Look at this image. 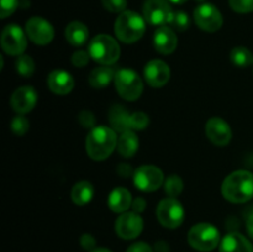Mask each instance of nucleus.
Listing matches in <instances>:
<instances>
[{
    "label": "nucleus",
    "mask_w": 253,
    "mask_h": 252,
    "mask_svg": "<svg viewBox=\"0 0 253 252\" xmlns=\"http://www.w3.org/2000/svg\"><path fill=\"white\" fill-rule=\"evenodd\" d=\"M116 131L109 126H95L86 136V153L91 160H106L118 147Z\"/></svg>",
    "instance_id": "1"
},
{
    "label": "nucleus",
    "mask_w": 253,
    "mask_h": 252,
    "mask_svg": "<svg viewBox=\"0 0 253 252\" xmlns=\"http://www.w3.org/2000/svg\"><path fill=\"white\" fill-rule=\"evenodd\" d=\"M221 193L231 203H246L253 197V174L249 170H235L225 178Z\"/></svg>",
    "instance_id": "2"
},
{
    "label": "nucleus",
    "mask_w": 253,
    "mask_h": 252,
    "mask_svg": "<svg viewBox=\"0 0 253 252\" xmlns=\"http://www.w3.org/2000/svg\"><path fill=\"white\" fill-rule=\"evenodd\" d=\"M115 35L124 43H133L143 36L146 20L137 12L126 10L121 12L115 21Z\"/></svg>",
    "instance_id": "3"
},
{
    "label": "nucleus",
    "mask_w": 253,
    "mask_h": 252,
    "mask_svg": "<svg viewBox=\"0 0 253 252\" xmlns=\"http://www.w3.org/2000/svg\"><path fill=\"white\" fill-rule=\"evenodd\" d=\"M88 52L91 58L98 63L111 66L120 57V46L114 37L101 34L91 40Z\"/></svg>",
    "instance_id": "4"
},
{
    "label": "nucleus",
    "mask_w": 253,
    "mask_h": 252,
    "mask_svg": "<svg viewBox=\"0 0 253 252\" xmlns=\"http://www.w3.org/2000/svg\"><path fill=\"white\" fill-rule=\"evenodd\" d=\"M188 242L198 251H212L220 244V232L214 225L200 222L190 229L188 234Z\"/></svg>",
    "instance_id": "5"
},
{
    "label": "nucleus",
    "mask_w": 253,
    "mask_h": 252,
    "mask_svg": "<svg viewBox=\"0 0 253 252\" xmlns=\"http://www.w3.org/2000/svg\"><path fill=\"white\" fill-rule=\"evenodd\" d=\"M114 83L119 95L128 101L137 100L143 91L142 79L132 69H119L115 74Z\"/></svg>",
    "instance_id": "6"
},
{
    "label": "nucleus",
    "mask_w": 253,
    "mask_h": 252,
    "mask_svg": "<svg viewBox=\"0 0 253 252\" xmlns=\"http://www.w3.org/2000/svg\"><path fill=\"white\" fill-rule=\"evenodd\" d=\"M156 215L162 226L167 229H177L184 221V208L175 198H166L160 202Z\"/></svg>",
    "instance_id": "7"
},
{
    "label": "nucleus",
    "mask_w": 253,
    "mask_h": 252,
    "mask_svg": "<svg viewBox=\"0 0 253 252\" xmlns=\"http://www.w3.org/2000/svg\"><path fill=\"white\" fill-rule=\"evenodd\" d=\"M165 182L163 172L153 165H143L135 170L133 183L142 192H155Z\"/></svg>",
    "instance_id": "8"
},
{
    "label": "nucleus",
    "mask_w": 253,
    "mask_h": 252,
    "mask_svg": "<svg viewBox=\"0 0 253 252\" xmlns=\"http://www.w3.org/2000/svg\"><path fill=\"white\" fill-rule=\"evenodd\" d=\"M174 11L168 0H146L143 5V17L151 25L166 26L170 24Z\"/></svg>",
    "instance_id": "9"
},
{
    "label": "nucleus",
    "mask_w": 253,
    "mask_h": 252,
    "mask_svg": "<svg viewBox=\"0 0 253 252\" xmlns=\"http://www.w3.org/2000/svg\"><path fill=\"white\" fill-rule=\"evenodd\" d=\"M27 47V39L20 26L10 24L1 34V48L10 56H21Z\"/></svg>",
    "instance_id": "10"
},
{
    "label": "nucleus",
    "mask_w": 253,
    "mask_h": 252,
    "mask_svg": "<svg viewBox=\"0 0 253 252\" xmlns=\"http://www.w3.org/2000/svg\"><path fill=\"white\" fill-rule=\"evenodd\" d=\"M195 24L202 30L208 32H215L221 29L222 15L220 10L212 4H202L194 11Z\"/></svg>",
    "instance_id": "11"
},
{
    "label": "nucleus",
    "mask_w": 253,
    "mask_h": 252,
    "mask_svg": "<svg viewBox=\"0 0 253 252\" xmlns=\"http://www.w3.org/2000/svg\"><path fill=\"white\" fill-rule=\"evenodd\" d=\"M143 230V220L135 211L123 212L115 221V231L124 240L136 239Z\"/></svg>",
    "instance_id": "12"
},
{
    "label": "nucleus",
    "mask_w": 253,
    "mask_h": 252,
    "mask_svg": "<svg viewBox=\"0 0 253 252\" xmlns=\"http://www.w3.org/2000/svg\"><path fill=\"white\" fill-rule=\"evenodd\" d=\"M26 35L34 43L39 46H46L53 40V26L43 17L34 16L26 22Z\"/></svg>",
    "instance_id": "13"
},
{
    "label": "nucleus",
    "mask_w": 253,
    "mask_h": 252,
    "mask_svg": "<svg viewBox=\"0 0 253 252\" xmlns=\"http://www.w3.org/2000/svg\"><path fill=\"white\" fill-rule=\"evenodd\" d=\"M205 135L215 146L229 145L232 138V131L229 124L221 118L209 119L205 124Z\"/></svg>",
    "instance_id": "14"
},
{
    "label": "nucleus",
    "mask_w": 253,
    "mask_h": 252,
    "mask_svg": "<svg viewBox=\"0 0 253 252\" xmlns=\"http://www.w3.org/2000/svg\"><path fill=\"white\" fill-rule=\"evenodd\" d=\"M143 76L152 88H162L170 78L169 66L161 59H152L145 66Z\"/></svg>",
    "instance_id": "15"
},
{
    "label": "nucleus",
    "mask_w": 253,
    "mask_h": 252,
    "mask_svg": "<svg viewBox=\"0 0 253 252\" xmlns=\"http://www.w3.org/2000/svg\"><path fill=\"white\" fill-rule=\"evenodd\" d=\"M37 103V93L32 86H20L10 99V105L17 114H26L35 108Z\"/></svg>",
    "instance_id": "16"
},
{
    "label": "nucleus",
    "mask_w": 253,
    "mask_h": 252,
    "mask_svg": "<svg viewBox=\"0 0 253 252\" xmlns=\"http://www.w3.org/2000/svg\"><path fill=\"white\" fill-rule=\"evenodd\" d=\"M153 46L161 54H170L178 46V39L172 27L160 26L153 36Z\"/></svg>",
    "instance_id": "17"
},
{
    "label": "nucleus",
    "mask_w": 253,
    "mask_h": 252,
    "mask_svg": "<svg viewBox=\"0 0 253 252\" xmlns=\"http://www.w3.org/2000/svg\"><path fill=\"white\" fill-rule=\"evenodd\" d=\"M48 88L57 95H67L74 88V79L71 73L63 69H56L51 72L47 78Z\"/></svg>",
    "instance_id": "18"
},
{
    "label": "nucleus",
    "mask_w": 253,
    "mask_h": 252,
    "mask_svg": "<svg viewBox=\"0 0 253 252\" xmlns=\"http://www.w3.org/2000/svg\"><path fill=\"white\" fill-rule=\"evenodd\" d=\"M220 252H253V246L244 235L230 232L220 242Z\"/></svg>",
    "instance_id": "19"
},
{
    "label": "nucleus",
    "mask_w": 253,
    "mask_h": 252,
    "mask_svg": "<svg viewBox=\"0 0 253 252\" xmlns=\"http://www.w3.org/2000/svg\"><path fill=\"white\" fill-rule=\"evenodd\" d=\"M132 197L131 193L128 192L126 188L119 187L111 190L108 198V205L111 209V211L118 212V214H123L126 212L132 205Z\"/></svg>",
    "instance_id": "20"
},
{
    "label": "nucleus",
    "mask_w": 253,
    "mask_h": 252,
    "mask_svg": "<svg viewBox=\"0 0 253 252\" xmlns=\"http://www.w3.org/2000/svg\"><path fill=\"white\" fill-rule=\"evenodd\" d=\"M131 114L123 105L111 106L109 111V121L116 132H125L131 130Z\"/></svg>",
    "instance_id": "21"
},
{
    "label": "nucleus",
    "mask_w": 253,
    "mask_h": 252,
    "mask_svg": "<svg viewBox=\"0 0 253 252\" xmlns=\"http://www.w3.org/2000/svg\"><path fill=\"white\" fill-rule=\"evenodd\" d=\"M66 39L72 46L81 47L88 41L89 39V30L83 22L81 21H72L66 27Z\"/></svg>",
    "instance_id": "22"
},
{
    "label": "nucleus",
    "mask_w": 253,
    "mask_h": 252,
    "mask_svg": "<svg viewBox=\"0 0 253 252\" xmlns=\"http://www.w3.org/2000/svg\"><path fill=\"white\" fill-rule=\"evenodd\" d=\"M115 74L116 72L113 67H98L91 71L90 76H89V84L95 89L106 88L111 83V81L115 79Z\"/></svg>",
    "instance_id": "23"
},
{
    "label": "nucleus",
    "mask_w": 253,
    "mask_h": 252,
    "mask_svg": "<svg viewBox=\"0 0 253 252\" xmlns=\"http://www.w3.org/2000/svg\"><path fill=\"white\" fill-rule=\"evenodd\" d=\"M138 145H140V141H138V137L136 136L135 131L128 130L121 133L120 137H119L118 151L123 157H132L137 152Z\"/></svg>",
    "instance_id": "24"
},
{
    "label": "nucleus",
    "mask_w": 253,
    "mask_h": 252,
    "mask_svg": "<svg viewBox=\"0 0 253 252\" xmlns=\"http://www.w3.org/2000/svg\"><path fill=\"white\" fill-rule=\"evenodd\" d=\"M71 197L76 205H79V207L86 205L94 197L93 184L90 182H86V180L76 183L72 188Z\"/></svg>",
    "instance_id": "25"
},
{
    "label": "nucleus",
    "mask_w": 253,
    "mask_h": 252,
    "mask_svg": "<svg viewBox=\"0 0 253 252\" xmlns=\"http://www.w3.org/2000/svg\"><path fill=\"white\" fill-rule=\"evenodd\" d=\"M231 61L232 63L240 68H246L253 64V53L249 48L244 46L235 47L231 51Z\"/></svg>",
    "instance_id": "26"
},
{
    "label": "nucleus",
    "mask_w": 253,
    "mask_h": 252,
    "mask_svg": "<svg viewBox=\"0 0 253 252\" xmlns=\"http://www.w3.org/2000/svg\"><path fill=\"white\" fill-rule=\"evenodd\" d=\"M183 180L179 175L172 174L165 180V192L169 198H177L183 192Z\"/></svg>",
    "instance_id": "27"
},
{
    "label": "nucleus",
    "mask_w": 253,
    "mask_h": 252,
    "mask_svg": "<svg viewBox=\"0 0 253 252\" xmlns=\"http://www.w3.org/2000/svg\"><path fill=\"white\" fill-rule=\"evenodd\" d=\"M16 71L25 78H29L35 72V62L27 54H21L16 59Z\"/></svg>",
    "instance_id": "28"
},
{
    "label": "nucleus",
    "mask_w": 253,
    "mask_h": 252,
    "mask_svg": "<svg viewBox=\"0 0 253 252\" xmlns=\"http://www.w3.org/2000/svg\"><path fill=\"white\" fill-rule=\"evenodd\" d=\"M10 126H11V130L15 135L24 136L25 133L29 131L30 123H29V120H27V118H25L22 114H19V115L15 116V118L12 119L11 125Z\"/></svg>",
    "instance_id": "29"
},
{
    "label": "nucleus",
    "mask_w": 253,
    "mask_h": 252,
    "mask_svg": "<svg viewBox=\"0 0 253 252\" xmlns=\"http://www.w3.org/2000/svg\"><path fill=\"white\" fill-rule=\"evenodd\" d=\"M150 124V119L148 115L143 111H135L131 114V130H143Z\"/></svg>",
    "instance_id": "30"
},
{
    "label": "nucleus",
    "mask_w": 253,
    "mask_h": 252,
    "mask_svg": "<svg viewBox=\"0 0 253 252\" xmlns=\"http://www.w3.org/2000/svg\"><path fill=\"white\" fill-rule=\"evenodd\" d=\"M189 16H188L184 11L174 12L172 21H170V26H172L173 29L177 30V31H185L187 29H189Z\"/></svg>",
    "instance_id": "31"
},
{
    "label": "nucleus",
    "mask_w": 253,
    "mask_h": 252,
    "mask_svg": "<svg viewBox=\"0 0 253 252\" xmlns=\"http://www.w3.org/2000/svg\"><path fill=\"white\" fill-rule=\"evenodd\" d=\"M229 1L231 9L240 14L253 11V0H229Z\"/></svg>",
    "instance_id": "32"
},
{
    "label": "nucleus",
    "mask_w": 253,
    "mask_h": 252,
    "mask_svg": "<svg viewBox=\"0 0 253 252\" xmlns=\"http://www.w3.org/2000/svg\"><path fill=\"white\" fill-rule=\"evenodd\" d=\"M19 6V0H0V17L6 19Z\"/></svg>",
    "instance_id": "33"
},
{
    "label": "nucleus",
    "mask_w": 253,
    "mask_h": 252,
    "mask_svg": "<svg viewBox=\"0 0 253 252\" xmlns=\"http://www.w3.org/2000/svg\"><path fill=\"white\" fill-rule=\"evenodd\" d=\"M103 6L110 12H124L126 11L127 1L126 0H101Z\"/></svg>",
    "instance_id": "34"
},
{
    "label": "nucleus",
    "mask_w": 253,
    "mask_h": 252,
    "mask_svg": "<svg viewBox=\"0 0 253 252\" xmlns=\"http://www.w3.org/2000/svg\"><path fill=\"white\" fill-rule=\"evenodd\" d=\"M90 54L88 51H83V49H79V51L74 52L72 54V63L74 67H78V68H83L86 64L89 63V59H90Z\"/></svg>",
    "instance_id": "35"
},
{
    "label": "nucleus",
    "mask_w": 253,
    "mask_h": 252,
    "mask_svg": "<svg viewBox=\"0 0 253 252\" xmlns=\"http://www.w3.org/2000/svg\"><path fill=\"white\" fill-rule=\"evenodd\" d=\"M78 120L79 124H81L83 127L85 128H94L95 127V124H96V119L94 116V114L89 110H83L79 113L78 115Z\"/></svg>",
    "instance_id": "36"
},
{
    "label": "nucleus",
    "mask_w": 253,
    "mask_h": 252,
    "mask_svg": "<svg viewBox=\"0 0 253 252\" xmlns=\"http://www.w3.org/2000/svg\"><path fill=\"white\" fill-rule=\"evenodd\" d=\"M79 242H81V246L89 252L96 249V240L94 239L93 235L90 234L82 235L81 239H79Z\"/></svg>",
    "instance_id": "37"
},
{
    "label": "nucleus",
    "mask_w": 253,
    "mask_h": 252,
    "mask_svg": "<svg viewBox=\"0 0 253 252\" xmlns=\"http://www.w3.org/2000/svg\"><path fill=\"white\" fill-rule=\"evenodd\" d=\"M126 252H153V250L152 247L148 244H146V242L138 241L131 245V246L126 250Z\"/></svg>",
    "instance_id": "38"
},
{
    "label": "nucleus",
    "mask_w": 253,
    "mask_h": 252,
    "mask_svg": "<svg viewBox=\"0 0 253 252\" xmlns=\"http://www.w3.org/2000/svg\"><path fill=\"white\" fill-rule=\"evenodd\" d=\"M146 205H147L146 200L143 199L142 197H138V198H136V199H133L131 208H132V210L135 212H137V214H141V212L145 211Z\"/></svg>",
    "instance_id": "39"
},
{
    "label": "nucleus",
    "mask_w": 253,
    "mask_h": 252,
    "mask_svg": "<svg viewBox=\"0 0 253 252\" xmlns=\"http://www.w3.org/2000/svg\"><path fill=\"white\" fill-rule=\"evenodd\" d=\"M118 173L123 178H127V177H131V175L135 174V170H132V168H131L130 165L121 163V165H119V167H118Z\"/></svg>",
    "instance_id": "40"
},
{
    "label": "nucleus",
    "mask_w": 253,
    "mask_h": 252,
    "mask_svg": "<svg viewBox=\"0 0 253 252\" xmlns=\"http://www.w3.org/2000/svg\"><path fill=\"white\" fill-rule=\"evenodd\" d=\"M155 251L156 252H169V246L167 242L165 241H158L155 245Z\"/></svg>",
    "instance_id": "41"
},
{
    "label": "nucleus",
    "mask_w": 253,
    "mask_h": 252,
    "mask_svg": "<svg viewBox=\"0 0 253 252\" xmlns=\"http://www.w3.org/2000/svg\"><path fill=\"white\" fill-rule=\"evenodd\" d=\"M246 229H247V232H249L250 237L253 239V214L249 215V217H247L246 220Z\"/></svg>",
    "instance_id": "42"
},
{
    "label": "nucleus",
    "mask_w": 253,
    "mask_h": 252,
    "mask_svg": "<svg viewBox=\"0 0 253 252\" xmlns=\"http://www.w3.org/2000/svg\"><path fill=\"white\" fill-rule=\"evenodd\" d=\"M90 252H113V251H110L109 249H105V247H96L95 250H93V251Z\"/></svg>",
    "instance_id": "43"
},
{
    "label": "nucleus",
    "mask_w": 253,
    "mask_h": 252,
    "mask_svg": "<svg viewBox=\"0 0 253 252\" xmlns=\"http://www.w3.org/2000/svg\"><path fill=\"white\" fill-rule=\"evenodd\" d=\"M169 1L174 2V4H184V2L187 1V0H169Z\"/></svg>",
    "instance_id": "44"
},
{
    "label": "nucleus",
    "mask_w": 253,
    "mask_h": 252,
    "mask_svg": "<svg viewBox=\"0 0 253 252\" xmlns=\"http://www.w3.org/2000/svg\"><path fill=\"white\" fill-rule=\"evenodd\" d=\"M199 1H204V0H199Z\"/></svg>",
    "instance_id": "45"
}]
</instances>
